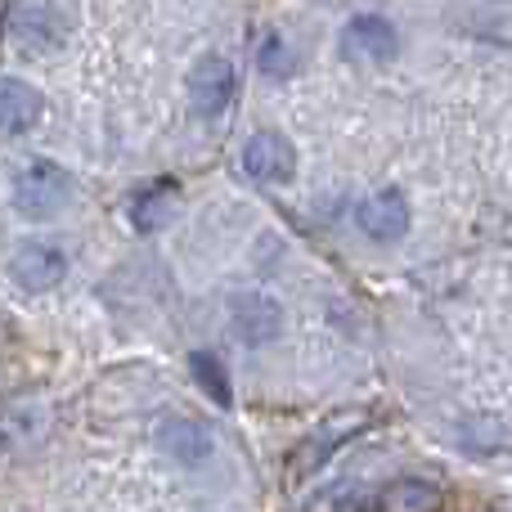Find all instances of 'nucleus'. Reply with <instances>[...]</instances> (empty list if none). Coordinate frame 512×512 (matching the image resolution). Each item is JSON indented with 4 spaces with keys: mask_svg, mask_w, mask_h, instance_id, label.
I'll use <instances>...</instances> for the list:
<instances>
[{
    "mask_svg": "<svg viewBox=\"0 0 512 512\" xmlns=\"http://www.w3.org/2000/svg\"><path fill=\"white\" fill-rule=\"evenodd\" d=\"M72 203V176L50 158H32L14 176V207L27 221H50Z\"/></svg>",
    "mask_w": 512,
    "mask_h": 512,
    "instance_id": "f257e3e1",
    "label": "nucleus"
},
{
    "mask_svg": "<svg viewBox=\"0 0 512 512\" xmlns=\"http://www.w3.org/2000/svg\"><path fill=\"white\" fill-rule=\"evenodd\" d=\"M234 95H239V72H234V63L221 59V54L198 59V68L189 72V99H194L198 113L221 117L225 108L234 104Z\"/></svg>",
    "mask_w": 512,
    "mask_h": 512,
    "instance_id": "f03ea898",
    "label": "nucleus"
},
{
    "mask_svg": "<svg viewBox=\"0 0 512 512\" xmlns=\"http://www.w3.org/2000/svg\"><path fill=\"white\" fill-rule=\"evenodd\" d=\"M9 36L23 54H45L59 45V9L50 0H14L9 5Z\"/></svg>",
    "mask_w": 512,
    "mask_h": 512,
    "instance_id": "7ed1b4c3",
    "label": "nucleus"
},
{
    "mask_svg": "<svg viewBox=\"0 0 512 512\" xmlns=\"http://www.w3.org/2000/svg\"><path fill=\"white\" fill-rule=\"evenodd\" d=\"M230 333L243 346H265L283 333V306L265 292H239L230 301Z\"/></svg>",
    "mask_w": 512,
    "mask_h": 512,
    "instance_id": "20e7f679",
    "label": "nucleus"
},
{
    "mask_svg": "<svg viewBox=\"0 0 512 512\" xmlns=\"http://www.w3.org/2000/svg\"><path fill=\"white\" fill-rule=\"evenodd\" d=\"M342 54L355 63H391L400 54V36L382 14H355L342 27Z\"/></svg>",
    "mask_w": 512,
    "mask_h": 512,
    "instance_id": "39448f33",
    "label": "nucleus"
},
{
    "mask_svg": "<svg viewBox=\"0 0 512 512\" xmlns=\"http://www.w3.org/2000/svg\"><path fill=\"white\" fill-rule=\"evenodd\" d=\"M9 274H14L18 288H27V292H50L54 283L68 274V256L45 239H27L23 248L9 256Z\"/></svg>",
    "mask_w": 512,
    "mask_h": 512,
    "instance_id": "423d86ee",
    "label": "nucleus"
},
{
    "mask_svg": "<svg viewBox=\"0 0 512 512\" xmlns=\"http://www.w3.org/2000/svg\"><path fill=\"white\" fill-rule=\"evenodd\" d=\"M243 171L256 185H288L292 171H297V153H292V144L279 131H261L243 149Z\"/></svg>",
    "mask_w": 512,
    "mask_h": 512,
    "instance_id": "0eeeda50",
    "label": "nucleus"
},
{
    "mask_svg": "<svg viewBox=\"0 0 512 512\" xmlns=\"http://www.w3.org/2000/svg\"><path fill=\"white\" fill-rule=\"evenodd\" d=\"M355 221H360L364 239L396 243V239L409 234V203H405V194H396V189H382V194L364 198L360 212H355Z\"/></svg>",
    "mask_w": 512,
    "mask_h": 512,
    "instance_id": "6e6552de",
    "label": "nucleus"
},
{
    "mask_svg": "<svg viewBox=\"0 0 512 512\" xmlns=\"http://www.w3.org/2000/svg\"><path fill=\"white\" fill-rule=\"evenodd\" d=\"M41 108H45V99L36 86H27L18 77H0V131L5 135L32 131L41 122Z\"/></svg>",
    "mask_w": 512,
    "mask_h": 512,
    "instance_id": "1a4fd4ad",
    "label": "nucleus"
},
{
    "mask_svg": "<svg viewBox=\"0 0 512 512\" xmlns=\"http://www.w3.org/2000/svg\"><path fill=\"white\" fill-rule=\"evenodd\" d=\"M176 216H180V189L176 185H149L144 194L131 198V225L140 234L167 230Z\"/></svg>",
    "mask_w": 512,
    "mask_h": 512,
    "instance_id": "9d476101",
    "label": "nucleus"
},
{
    "mask_svg": "<svg viewBox=\"0 0 512 512\" xmlns=\"http://www.w3.org/2000/svg\"><path fill=\"white\" fill-rule=\"evenodd\" d=\"M158 445H162V454H171V459L185 463V468H198V463H207V454H212L207 427L189 423V418H171L158 432Z\"/></svg>",
    "mask_w": 512,
    "mask_h": 512,
    "instance_id": "9b49d317",
    "label": "nucleus"
},
{
    "mask_svg": "<svg viewBox=\"0 0 512 512\" xmlns=\"http://www.w3.org/2000/svg\"><path fill=\"white\" fill-rule=\"evenodd\" d=\"M441 504V486L423 477H400L378 495V512H441Z\"/></svg>",
    "mask_w": 512,
    "mask_h": 512,
    "instance_id": "f8f14e48",
    "label": "nucleus"
},
{
    "mask_svg": "<svg viewBox=\"0 0 512 512\" xmlns=\"http://www.w3.org/2000/svg\"><path fill=\"white\" fill-rule=\"evenodd\" d=\"M189 369H194L198 387H203L207 396L216 400V405H221V409H230V405H234V391H230V373H225L221 355H212V351H194V355H189Z\"/></svg>",
    "mask_w": 512,
    "mask_h": 512,
    "instance_id": "ddd939ff",
    "label": "nucleus"
},
{
    "mask_svg": "<svg viewBox=\"0 0 512 512\" xmlns=\"http://www.w3.org/2000/svg\"><path fill=\"white\" fill-rule=\"evenodd\" d=\"M256 63H261L265 77H292V68H297V54L288 50V41H283L279 32H270L261 41V54H256Z\"/></svg>",
    "mask_w": 512,
    "mask_h": 512,
    "instance_id": "4468645a",
    "label": "nucleus"
},
{
    "mask_svg": "<svg viewBox=\"0 0 512 512\" xmlns=\"http://www.w3.org/2000/svg\"><path fill=\"white\" fill-rule=\"evenodd\" d=\"M0 459H5V436H0Z\"/></svg>",
    "mask_w": 512,
    "mask_h": 512,
    "instance_id": "2eb2a0df",
    "label": "nucleus"
}]
</instances>
